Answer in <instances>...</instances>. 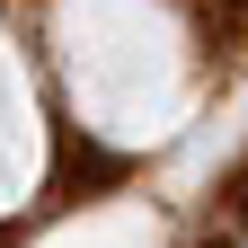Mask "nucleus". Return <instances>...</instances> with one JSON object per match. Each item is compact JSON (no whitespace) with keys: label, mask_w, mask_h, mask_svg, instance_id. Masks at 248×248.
Returning <instances> with one entry per match:
<instances>
[{"label":"nucleus","mask_w":248,"mask_h":248,"mask_svg":"<svg viewBox=\"0 0 248 248\" xmlns=\"http://www.w3.org/2000/svg\"><path fill=\"white\" fill-rule=\"evenodd\" d=\"M231 222L248 231V160H239V177H231Z\"/></svg>","instance_id":"obj_1"}]
</instances>
